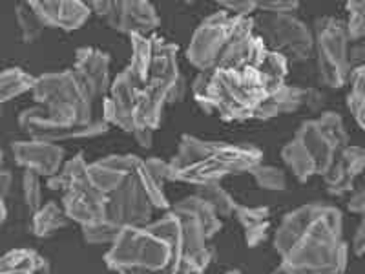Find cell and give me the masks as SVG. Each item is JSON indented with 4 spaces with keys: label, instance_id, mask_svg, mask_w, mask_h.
<instances>
[{
    "label": "cell",
    "instance_id": "6da1fadb",
    "mask_svg": "<svg viewBox=\"0 0 365 274\" xmlns=\"http://www.w3.org/2000/svg\"><path fill=\"white\" fill-rule=\"evenodd\" d=\"M272 243L291 274H345L347 269L344 218L334 205L307 203L287 212Z\"/></svg>",
    "mask_w": 365,
    "mask_h": 274
},
{
    "label": "cell",
    "instance_id": "7a4b0ae2",
    "mask_svg": "<svg viewBox=\"0 0 365 274\" xmlns=\"http://www.w3.org/2000/svg\"><path fill=\"white\" fill-rule=\"evenodd\" d=\"M88 174L104 196L106 221L119 228L150 223L155 208L170 210L165 188L148 174L145 159L139 156H106L88 163Z\"/></svg>",
    "mask_w": 365,
    "mask_h": 274
},
{
    "label": "cell",
    "instance_id": "3957f363",
    "mask_svg": "<svg viewBox=\"0 0 365 274\" xmlns=\"http://www.w3.org/2000/svg\"><path fill=\"white\" fill-rule=\"evenodd\" d=\"M182 256L181 225L168 210L161 220L120 228L104 262L117 274H178Z\"/></svg>",
    "mask_w": 365,
    "mask_h": 274
},
{
    "label": "cell",
    "instance_id": "277c9868",
    "mask_svg": "<svg viewBox=\"0 0 365 274\" xmlns=\"http://www.w3.org/2000/svg\"><path fill=\"white\" fill-rule=\"evenodd\" d=\"M192 96L208 116L240 123L254 119L259 104L269 96V88L259 66H214L197 71L192 83Z\"/></svg>",
    "mask_w": 365,
    "mask_h": 274
},
{
    "label": "cell",
    "instance_id": "5b68a950",
    "mask_svg": "<svg viewBox=\"0 0 365 274\" xmlns=\"http://www.w3.org/2000/svg\"><path fill=\"white\" fill-rule=\"evenodd\" d=\"M263 163V150L250 143L208 141L185 133L170 159L174 181L201 187L228 176L249 174Z\"/></svg>",
    "mask_w": 365,
    "mask_h": 274
},
{
    "label": "cell",
    "instance_id": "8992f818",
    "mask_svg": "<svg viewBox=\"0 0 365 274\" xmlns=\"http://www.w3.org/2000/svg\"><path fill=\"white\" fill-rule=\"evenodd\" d=\"M349 143L344 119L336 112H324L302 123L296 136L282 148L287 168L302 183L324 176Z\"/></svg>",
    "mask_w": 365,
    "mask_h": 274
},
{
    "label": "cell",
    "instance_id": "52a82bcc",
    "mask_svg": "<svg viewBox=\"0 0 365 274\" xmlns=\"http://www.w3.org/2000/svg\"><path fill=\"white\" fill-rule=\"evenodd\" d=\"M46 187L61 192V207L70 221L84 227L106 220L104 196L91 183L83 152L64 161L57 174L46 179Z\"/></svg>",
    "mask_w": 365,
    "mask_h": 274
},
{
    "label": "cell",
    "instance_id": "ba28073f",
    "mask_svg": "<svg viewBox=\"0 0 365 274\" xmlns=\"http://www.w3.org/2000/svg\"><path fill=\"white\" fill-rule=\"evenodd\" d=\"M254 34L252 17H236L225 9L212 13L195 28L187 48L188 63L197 71L216 66L221 55L240 39Z\"/></svg>",
    "mask_w": 365,
    "mask_h": 274
},
{
    "label": "cell",
    "instance_id": "9c48e42d",
    "mask_svg": "<svg viewBox=\"0 0 365 274\" xmlns=\"http://www.w3.org/2000/svg\"><path fill=\"white\" fill-rule=\"evenodd\" d=\"M254 19V34L262 39L267 50L279 54L289 63H302L314 55L312 29L296 15L257 13Z\"/></svg>",
    "mask_w": 365,
    "mask_h": 274
},
{
    "label": "cell",
    "instance_id": "30bf717a",
    "mask_svg": "<svg viewBox=\"0 0 365 274\" xmlns=\"http://www.w3.org/2000/svg\"><path fill=\"white\" fill-rule=\"evenodd\" d=\"M312 37L319 83L329 88L345 86L353 68L349 63L351 42L345 34L344 21L336 17L318 19L314 22Z\"/></svg>",
    "mask_w": 365,
    "mask_h": 274
},
{
    "label": "cell",
    "instance_id": "8fae6325",
    "mask_svg": "<svg viewBox=\"0 0 365 274\" xmlns=\"http://www.w3.org/2000/svg\"><path fill=\"white\" fill-rule=\"evenodd\" d=\"M31 96L37 104H68V106H73L90 121L99 116L96 112V97L83 81V77L75 70L38 75V77H35Z\"/></svg>",
    "mask_w": 365,
    "mask_h": 274
},
{
    "label": "cell",
    "instance_id": "7c38bea8",
    "mask_svg": "<svg viewBox=\"0 0 365 274\" xmlns=\"http://www.w3.org/2000/svg\"><path fill=\"white\" fill-rule=\"evenodd\" d=\"M88 8L103 19L108 28L125 35H152L161 24L158 9L146 0H97L88 2Z\"/></svg>",
    "mask_w": 365,
    "mask_h": 274
},
{
    "label": "cell",
    "instance_id": "4fadbf2b",
    "mask_svg": "<svg viewBox=\"0 0 365 274\" xmlns=\"http://www.w3.org/2000/svg\"><path fill=\"white\" fill-rule=\"evenodd\" d=\"M170 212L179 220L185 241V256L201 253L207 249V243L221 230V220L212 210L210 205L205 203L195 194L179 200Z\"/></svg>",
    "mask_w": 365,
    "mask_h": 274
},
{
    "label": "cell",
    "instance_id": "5bb4252c",
    "mask_svg": "<svg viewBox=\"0 0 365 274\" xmlns=\"http://www.w3.org/2000/svg\"><path fill=\"white\" fill-rule=\"evenodd\" d=\"M325 104V96L314 88L292 86V84H283L276 88L265 97L259 108L256 110L254 119L269 121L278 116L294 113L302 108H309L311 112H318Z\"/></svg>",
    "mask_w": 365,
    "mask_h": 274
},
{
    "label": "cell",
    "instance_id": "9a60e30c",
    "mask_svg": "<svg viewBox=\"0 0 365 274\" xmlns=\"http://www.w3.org/2000/svg\"><path fill=\"white\" fill-rule=\"evenodd\" d=\"M11 156L19 166L24 171L35 172L41 178L48 179L61 171L66 161V150L57 143L38 141V139H26L15 141L11 145Z\"/></svg>",
    "mask_w": 365,
    "mask_h": 274
},
{
    "label": "cell",
    "instance_id": "2e32d148",
    "mask_svg": "<svg viewBox=\"0 0 365 274\" xmlns=\"http://www.w3.org/2000/svg\"><path fill=\"white\" fill-rule=\"evenodd\" d=\"M29 6L37 13L38 21L44 28L63 29V31H73L86 24L91 11L88 4L79 0H31Z\"/></svg>",
    "mask_w": 365,
    "mask_h": 274
},
{
    "label": "cell",
    "instance_id": "e0dca14e",
    "mask_svg": "<svg viewBox=\"0 0 365 274\" xmlns=\"http://www.w3.org/2000/svg\"><path fill=\"white\" fill-rule=\"evenodd\" d=\"M365 166V152L364 148L356 145H347L341 150L334 163L331 165L324 178L327 192L334 198L349 194L356 187V179L360 178Z\"/></svg>",
    "mask_w": 365,
    "mask_h": 274
},
{
    "label": "cell",
    "instance_id": "ac0fdd59",
    "mask_svg": "<svg viewBox=\"0 0 365 274\" xmlns=\"http://www.w3.org/2000/svg\"><path fill=\"white\" fill-rule=\"evenodd\" d=\"M73 70L83 77L96 101H103L110 90V55L99 48H79L75 51Z\"/></svg>",
    "mask_w": 365,
    "mask_h": 274
},
{
    "label": "cell",
    "instance_id": "d6986e66",
    "mask_svg": "<svg viewBox=\"0 0 365 274\" xmlns=\"http://www.w3.org/2000/svg\"><path fill=\"white\" fill-rule=\"evenodd\" d=\"M234 218L243 228V236L249 249H256L267 240L270 230V210L269 207H247L237 203Z\"/></svg>",
    "mask_w": 365,
    "mask_h": 274
},
{
    "label": "cell",
    "instance_id": "ffe728a7",
    "mask_svg": "<svg viewBox=\"0 0 365 274\" xmlns=\"http://www.w3.org/2000/svg\"><path fill=\"white\" fill-rule=\"evenodd\" d=\"M48 273V262L34 249H13L0 256V274Z\"/></svg>",
    "mask_w": 365,
    "mask_h": 274
},
{
    "label": "cell",
    "instance_id": "44dd1931",
    "mask_svg": "<svg viewBox=\"0 0 365 274\" xmlns=\"http://www.w3.org/2000/svg\"><path fill=\"white\" fill-rule=\"evenodd\" d=\"M70 225L63 207L57 201L42 203L38 210L31 214V234L37 238H51Z\"/></svg>",
    "mask_w": 365,
    "mask_h": 274
},
{
    "label": "cell",
    "instance_id": "7402d4cb",
    "mask_svg": "<svg viewBox=\"0 0 365 274\" xmlns=\"http://www.w3.org/2000/svg\"><path fill=\"white\" fill-rule=\"evenodd\" d=\"M195 196L201 198L205 203L210 205V208L216 212V216L220 218V220L234 216L237 201L234 200L232 196L228 194L223 187H221V181L201 185V187H197V191H195Z\"/></svg>",
    "mask_w": 365,
    "mask_h": 274
},
{
    "label": "cell",
    "instance_id": "603a6c76",
    "mask_svg": "<svg viewBox=\"0 0 365 274\" xmlns=\"http://www.w3.org/2000/svg\"><path fill=\"white\" fill-rule=\"evenodd\" d=\"M35 77L26 73L22 68H8L0 71V104L8 103L26 91L34 90Z\"/></svg>",
    "mask_w": 365,
    "mask_h": 274
},
{
    "label": "cell",
    "instance_id": "cb8c5ba5",
    "mask_svg": "<svg viewBox=\"0 0 365 274\" xmlns=\"http://www.w3.org/2000/svg\"><path fill=\"white\" fill-rule=\"evenodd\" d=\"M349 93H347V108L356 121L358 128H364V112H365V68L354 66L349 73Z\"/></svg>",
    "mask_w": 365,
    "mask_h": 274
},
{
    "label": "cell",
    "instance_id": "d4e9b609",
    "mask_svg": "<svg viewBox=\"0 0 365 274\" xmlns=\"http://www.w3.org/2000/svg\"><path fill=\"white\" fill-rule=\"evenodd\" d=\"M259 70H262L263 77L267 81V88H269V93L274 91L276 88L283 86L287 83V75H289V61L285 57H282L279 54H274V51H267L265 59L259 64Z\"/></svg>",
    "mask_w": 365,
    "mask_h": 274
},
{
    "label": "cell",
    "instance_id": "484cf974",
    "mask_svg": "<svg viewBox=\"0 0 365 274\" xmlns=\"http://www.w3.org/2000/svg\"><path fill=\"white\" fill-rule=\"evenodd\" d=\"M15 19H17L19 29H21L22 41L26 44H31V42L37 41L38 37L44 31V26L38 21L37 13L34 11V8L29 6V2H21L15 9Z\"/></svg>",
    "mask_w": 365,
    "mask_h": 274
},
{
    "label": "cell",
    "instance_id": "4316f807",
    "mask_svg": "<svg viewBox=\"0 0 365 274\" xmlns=\"http://www.w3.org/2000/svg\"><path fill=\"white\" fill-rule=\"evenodd\" d=\"M249 174L252 176V179L262 191L282 192L287 188V176L282 168H278V166L263 165L262 163V165L254 166Z\"/></svg>",
    "mask_w": 365,
    "mask_h": 274
},
{
    "label": "cell",
    "instance_id": "83f0119b",
    "mask_svg": "<svg viewBox=\"0 0 365 274\" xmlns=\"http://www.w3.org/2000/svg\"><path fill=\"white\" fill-rule=\"evenodd\" d=\"M347 11V21L344 22L345 34L351 44L361 42L365 34V4L361 0H351L345 4Z\"/></svg>",
    "mask_w": 365,
    "mask_h": 274
},
{
    "label": "cell",
    "instance_id": "f1b7e54d",
    "mask_svg": "<svg viewBox=\"0 0 365 274\" xmlns=\"http://www.w3.org/2000/svg\"><path fill=\"white\" fill-rule=\"evenodd\" d=\"M81 230H83V238L88 245H112L117 234L120 233V228L117 225L110 223L106 220L84 225V227H81Z\"/></svg>",
    "mask_w": 365,
    "mask_h": 274
},
{
    "label": "cell",
    "instance_id": "f546056e",
    "mask_svg": "<svg viewBox=\"0 0 365 274\" xmlns=\"http://www.w3.org/2000/svg\"><path fill=\"white\" fill-rule=\"evenodd\" d=\"M22 196L24 203L31 214L42 207V178L35 172L24 171L22 174Z\"/></svg>",
    "mask_w": 365,
    "mask_h": 274
},
{
    "label": "cell",
    "instance_id": "4dcf8cb0",
    "mask_svg": "<svg viewBox=\"0 0 365 274\" xmlns=\"http://www.w3.org/2000/svg\"><path fill=\"white\" fill-rule=\"evenodd\" d=\"M145 166L148 174L154 178L155 183L165 185L166 181H174V172H172L170 161H165L161 158H148L145 159Z\"/></svg>",
    "mask_w": 365,
    "mask_h": 274
},
{
    "label": "cell",
    "instance_id": "1f68e13d",
    "mask_svg": "<svg viewBox=\"0 0 365 274\" xmlns=\"http://www.w3.org/2000/svg\"><path fill=\"white\" fill-rule=\"evenodd\" d=\"M298 8L299 2H294V0H263V2H256V13H274V15L291 13V15H296Z\"/></svg>",
    "mask_w": 365,
    "mask_h": 274
},
{
    "label": "cell",
    "instance_id": "d6a6232c",
    "mask_svg": "<svg viewBox=\"0 0 365 274\" xmlns=\"http://www.w3.org/2000/svg\"><path fill=\"white\" fill-rule=\"evenodd\" d=\"M217 6L236 17H252L256 13V0H232V2L223 0V2H217Z\"/></svg>",
    "mask_w": 365,
    "mask_h": 274
},
{
    "label": "cell",
    "instance_id": "836d02e7",
    "mask_svg": "<svg viewBox=\"0 0 365 274\" xmlns=\"http://www.w3.org/2000/svg\"><path fill=\"white\" fill-rule=\"evenodd\" d=\"M347 208L353 214H358V216H364L365 212V188L364 185H356V187L351 191V196L347 200Z\"/></svg>",
    "mask_w": 365,
    "mask_h": 274
},
{
    "label": "cell",
    "instance_id": "e575fe53",
    "mask_svg": "<svg viewBox=\"0 0 365 274\" xmlns=\"http://www.w3.org/2000/svg\"><path fill=\"white\" fill-rule=\"evenodd\" d=\"M13 174L4 161V154L0 152V200H6V196L11 191Z\"/></svg>",
    "mask_w": 365,
    "mask_h": 274
},
{
    "label": "cell",
    "instance_id": "d590c367",
    "mask_svg": "<svg viewBox=\"0 0 365 274\" xmlns=\"http://www.w3.org/2000/svg\"><path fill=\"white\" fill-rule=\"evenodd\" d=\"M351 249H353L354 256L361 258L365 250V221L361 220L360 225H358L356 233H354L353 241H351Z\"/></svg>",
    "mask_w": 365,
    "mask_h": 274
},
{
    "label": "cell",
    "instance_id": "8d00e7d4",
    "mask_svg": "<svg viewBox=\"0 0 365 274\" xmlns=\"http://www.w3.org/2000/svg\"><path fill=\"white\" fill-rule=\"evenodd\" d=\"M135 143L141 148H152V143H154V130H148V128H143V130H137V132L132 133Z\"/></svg>",
    "mask_w": 365,
    "mask_h": 274
},
{
    "label": "cell",
    "instance_id": "74e56055",
    "mask_svg": "<svg viewBox=\"0 0 365 274\" xmlns=\"http://www.w3.org/2000/svg\"><path fill=\"white\" fill-rule=\"evenodd\" d=\"M6 216H8V208H6L4 200H0V225L4 223Z\"/></svg>",
    "mask_w": 365,
    "mask_h": 274
},
{
    "label": "cell",
    "instance_id": "f35d334b",
    "mask_svg": "<svg viewBox=\"0 0 365 274\" xmlns=\"http://www.w3.org/2000/svg\"><path fill=\"white\" fill-rule=\"evenodd\" d=\"M270 274H291V273H289V270H287V269H285V267H283V265H282V263H279V265H278V267H276V269H274V270H272V273H270Z\"/></svg>",
    "mask_w": 365,
    "mask_h": 274
},
{
    "label": "cell",
    "instance_id": "ab89813d",
    "mask_svg": "<svg viewBox=\"0 0 365 274\" xmlns=\"http://www.w3.org/2000/svg\"><path fill=\"white\" fill-rule=\"evenodd\" d=\"M223 274H241V270H237V269H232V270H225Z\"/></svg>",
    "mask_w": 365,
    "mask_h": 274
},
{
    "label": "cell",
    "instance_id": "60d3db41",
    "mask_svg": "<svg viewBox=\"0 0 365 274\" xmlns=\"http://www.w3.org/2000/svg\"><path fill=\"white\" fill-rule=\"evenodd\" d=\"M2 117H4V110H2V104H0V123H2Z\"/></svg>",
    "mask_w": 365,
    "mask_h": 274
}]
</instances>
